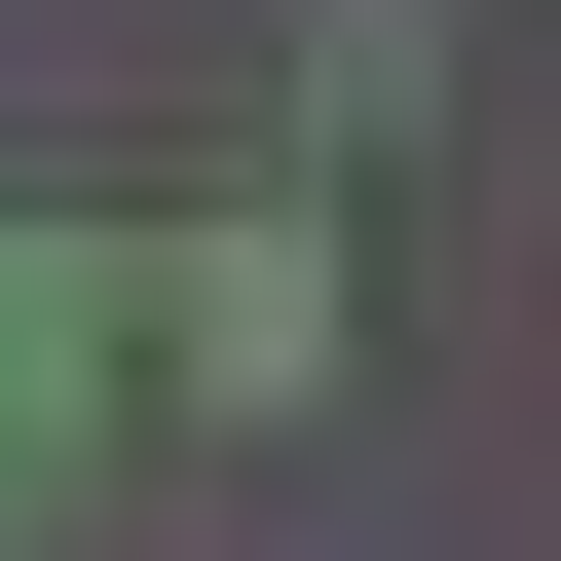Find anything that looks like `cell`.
I'll return each instance as SVG.
<instances>
[{
    "label": "cell",
    "mask_w": 561,
    "mask_h": 561,
    "mask_svg": "<svg viewBox=\"0 0 561 561\" xmlns=\"http://www.w3.org/2000/svg\"><path fill=\"white\" fill-rule=\"evenodd\" d=\"M300 113H337V150H412V113H449V0H300Z\"/></svg>",
    "instance_id": "cell-3"
},
{
    "label": "cell",
    "mask_w": 561,
    "mask_h": 561,
    "mask_svg": "<svg viewBox=\"0 0 561 561\" xmlns=\"http://www.w3.org/2000/svg\"><path fill=\"white\" fill-rule=\"evenodd\" d=\"M113 337H150V262H76V225H0V449H76V412H113Z\"/></svg>",
    "instance_id": "cell-2"
},
{
    "label": "cell",
    "mask_w": 561,
    "mask_h": 561,
    "mask_svg": "<svg viewBox=\"0 0 561 561\" xmlns=\"http://www.w3.org/2000/svg\"><path fill=\"white\" fill-rule=\"evenodd\" d=\"M150 375H187V412H337V225H300V187H225V225L150 262Z\"/></svg>",
    "instance_id": "cell-1"
}]
</instances>
